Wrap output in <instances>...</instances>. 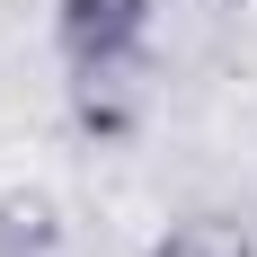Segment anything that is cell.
Masks as SVG:
<instances>
[{"label":"cell","instance_id":"obj_4","mask_svg":"<svg viewBox=\"0 0 257 257\" xmlns=\"http://www.w3.org/2000/svg\"><path fill=\"white\" fill-rule=\"evenodd\" d=\"M231 9H257V0H231Z\"/></svg>","mask_w":257,"mask_h":257},{"label":"cell","instance_id":"obj_2","mask_svg":"<svg viewBox=\"0 0 257 257\" xmlns=\"http://www.w3.org/2000/svg\"><path fill=\"white\" fill-rule=\"evenodd\" d=\"M71 248V222H62V195L53 186H0V257H62Z\"/></svg>","mask_w":257,"mask_h":257},{"label":"cell","instance_id":"obj_1","mask_svg":"<svg viewBox=\"0 0 257 257\" xmlns=\"http://www.w3.org/2000/svg\"><path fill=\"white\" fill-rule=\"evenodd\" d=\"M53 36H62V62L124 53V45L151 36V0H62V9H53Z\"/></svg>","mask_w":257,"mask_h":257},{"label":"cell","instance_id":"obj_3","mask_svg":"<svg viewBox=\"0 0 257 257\" xmlns=\"http://www.w3.org/2000/svg\"><path fill=\"white\" fill-rule=\"evenodd\" d=\"M142 257H257V231L231 222L222 204H195V213H178L169 231H151Z\"/></svg>","mask_w":257,"mask_h":257}]
</instances>
